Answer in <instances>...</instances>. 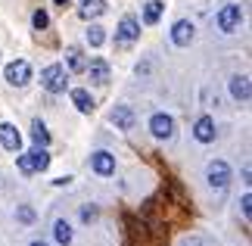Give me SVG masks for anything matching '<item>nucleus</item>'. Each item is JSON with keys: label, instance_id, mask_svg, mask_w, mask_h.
Returning a JSON list of instances; mask_svg holds the SVG:
<instances>
[{"label": "nucleus", "instance_id": "1", "mask_svg": "<svg viewBox=\"0 0 252 246\" xmlns=\"http://www.w3.org/2000/svg\"><path fill=\"white\" fill-rule=\"evenodd\" d=\"M41 81H44V87H47L50 94H63L65 84H69V78H65V66H60V63L47 66L44 75H41Z\"/></svg>", "mask_w": 252, "mask_h": 246}, {"label": "nucleus", "instance_id": "2", "mask_svg": "<svg viewBox=\"0 0 252 246\" xmlns=\"http://www.w3.org/2000/svg\"><path fill=\"white\" fill-rule=\"evenodd\" d=\"M206 175H209V184L215 187V190H224V187L230 184V165L224 159H212Z\"/></svg>", "mask_w": 252, "mask_h": 246}, {"label": "nucleus", "instance_id": "3", "mask_svg": "<svg viewBox=\"0 0 252 246\" xmlns=\"http://www.w3.org/2000/svg\"><path fill=\"white\" fill-rule=\"evenodd\" d=\"M240 22H243V9H240L237 3H227V6H221V13H218V28L221 32H237Z\"/></svg>", "mask_w": 252, "mask_h": 246}, {"label": "nucleus", "instance_id": "4", "mask_svg": "<svg viewBox=\"0 0 252 246\" xmlns=\"http://www.w3.org/2000/svg\"><path fill=\"white\" fill-rule=\"evenodd\" d=\"M28 78H32V66H28L25 60H16V63L6 66V81L13 87H25Z\"/></svg>", "mask_w": 252, "mask_h": 246}, {"label": "nucleus", "instance_id": "5", "mask_svg": "<svg viewBox=\"0 0 252 246\" xmlns=\"http://www.w3.org/2000/svg\"><path fill=\"white\" fill-rule=\"evenodd\" d=\"M150 131H153V137L165 141V137L174 134V119H171V115H165V112H156V115L150 119Z\"/></svg>", "mask_w": 252, "mask_h": 246}, {"label": "nucleus", "instance_id": "6", "mask_svg": "<svg viewBox=\"0 0 252 246\" xmlns=\"http://www.w3.org/2000/svg\"><path fill=\"white\" fill-rule=\"evenodd\" d=\"M115 37L125 44H131V41H137L140 37V22L134 16H122V22H119V32H115Z\"/></svg>", "mask_w": 252, "mask_h": 246}, {"label": "nucleus", "instance_id": "7", "mask_svg": "<svg viewBox=\"0 0 252 246\" xmlns=\"http://www.w3.org/2000/svg\"><path fill=\"white\" fill-rule=\"evenodd\" d=\"M0 143H3V150L19 153V150H22V134H19L9 122H3V125H0Z\"/></svg>", "mask_w": 252, "mask_h": 246}, {"label": "nucleus", "instance_id": "8", "mask_svg": "<svg viewBox=\"0 0 252 246\" xmlns=\"http://www.w3.org/2000/svg\"><path fill=\"white\" fill-rule=\"evenodd\" d=\"M193 137H196L199 143H212V141H215V122H212L209 115L196 119V125H193Z\"/></svg>", "mask_w": 252, "mask_h": 246}, {"label": "nucleus", "instance_id": "9", "mask_svg": "<svg viewBox=\"0 0 252 246\" xmlns=\"http://www.w3.org/2000/svg\"><path fill=\"white\" fill-rule=\"evenodd\" d=\"M171 41L178 44V47H187L193 41V22H187V19H178L171 28Z\"/></svg>", "mask_w": 252, "mask_h": 246}, {"label": "nucleus", "instance_id": "10", "mask_svg": "<svg viewBox=\"0 0 252 246\" xmlns=\"http://www.w3.org/2000/svg\"><path fill=\"white\" fill-rule=\"evenodd\" d=\"M91 165H94V172H96V175H103V178H109V175L115 172V159H112V153H106V150L94 153Z\"/></svg>", "mask_w": 252, "mask_h": 246}, {"label": "nucleus", "instance_id": "11", "mask_svg": "<svg viewBox=\"0 0 252 246\" xmlns=\"http://www.w3.org/2000/svg\"><path fill=\"white\" fill-rule=\"evenodd\" d=\"M249 94H252V87H249V75H234L230 78V97L240 103H246L249 100Z\"/></svg>", "mask_w": 252, "mask_h": 246}, {"label": "nucleus", "instance_id": "12", "mask_svg": "<svg viewBox=\"0 0 252 246\" xmlns=\"http://www.w3.org/2000/svg\"><path fill=\"white\" fill-rule=\"evenodd\" d=\"M84 72H91L94 84H106V81H109V66H106L103 60H91L84 66Z\"/></svg>", "mask_w": 252, "mask_h": 246}, {"label": "nucleus", "instance_id": "13", "mask_svg": "<svg viewBox=\"0 0 252 246\" xmlns=\"http://www.w3.org/2000/svg\"><path fill=\"white\" fill-rule=\"evenodd\" d=\"M112 125L122 128V131H128V128L134 125V112L128 109V106H115L112 109Z\"/></svg>", "mask_w": 252, "mask_h": 246}, {"label": "nucleus", "instance_id": "14", "mask_svg": "<svg viewBox=\"0 0 252 246\" xmlns=\"http://www.w3.org/2000/svg\"><path fill=\"white\" fill-rule=\"evenodd\" d=\"M65 63H69V72H84V66H87L84 53L78 47H69V50H65Z\"/></svg>", "mask_w": 252, "mask_h": 246}, {"label": "nucleus", "instance_id": "15", "mask_svg": "<svg viewBox=\"0 0 252 246\" xmlns=\"http://www.w3.org/2000/svg\"><path fill=\"white\" fill-rule=\"evenodd\" d=\"M162 9H165V3H159V0H150V3L143 6V22H147V25H156L159 16H162Z\"/></svg>", "mask_w": 252, "mask_h": 246}, {"label": "nucleus", "instance_id": "16", "mask_svg": "<svg viewBox=\"0 0 252 246\" xmlns=\"http://www.w3.org/2000/svg\"><path fill=\"white\" fill-rule=\"evenodd\" d=\"M103 9H106L103 0H81V9H78V13H81V19H94V16H100Z\"/></svg>", "mask_w": 252, "mask_h": 246}, {"label": "nucleus", "instance_id": "17", "mask_svg": "<svg viewBox=\"0 0 252 246\" xmlns=\"http://www.w3.org/2000/svg\"><path fill=\"white\" fill-rule=\"evenodd\" d=\"M28 162H32V172H44L47 165H50V156H47L44 150H32L28 153Z\"/></svg>", "mask_w": 252, "mask_h": 246}, {"label": "nucleus", "instance_id": "18", "mask_svg": "<svg viewBox=\"0 0 252 246\" xmlns=\"http://www.w3.org/2000/svg\"><path fill=\"white\" fill-rule=\"evenodd\" d=\"M72 103L78 106L81 112H91V109H94V100H91V94H87V91H81V87H78V91H72Z\"/></svg>", "mask_w": 252, "mask_h": 246}, {"label": "nucleus", "instance_id": "19", "mask_svg": "<svg viewBox=\"0 0 252 246\" xmlns=\"http://www.w3.org/2000/svg\"><path fill=\"white\" fill-rule=\"evenodd\" d=\"M32 137H34L37 146H47V143H50V131H47L44 122H34V125H32Z\"/></svg>", "mask_w": 252, "mask_h": 246}, {"label": "nucleus", "instance_id": "20", "mask_svg": "<svg viewBox=\"0 0 252 246\" xmlns=\"http://www.w3.org/2000/svg\"><path fill=\"white\" fill-rule=\"evenodd\" d=\"M56 240H60L63 246L72 243V228H69V221H56Z\"/></svg>", "mask_w": 252, "mask_h": 246}, {"label": "nucleus", "instance_id": "21", "mask_svg": "<svg viewBox=\"0 0 252 246\" xmlns=\"http://www.w3.org/2000/svg\"><path fill=\"white\" fill-rule=\"evenodd\" d=\"M103 41H106L103 28H96V25H94V28H87V44H91V47H100Z\"/></svg>", "mask_w": 252, "mask_h": 246}, {"label": "nucleus", "instance_id": "22", "mask_svg": "<svg viewBox=\"0 0 252 246\" xmlns=\"http://www.w3.org/2000/svg\"><path fill=\"white\" fill-rule=\"evenodd\" d=\"M47 25H50V16H47L44 9H37L34 13V28H47Z\"/></svg>", "mask_w": 252, "mask_h": 246}, {"label": "nucleus", "instance_id": "23", "mask_svg": "<svg viewBox=\"0 0 252 246\" xmlns=\"http://www.w3.org/2000/svg\"><path fill=\"white\" fill-rule=\"evenodd\" d=\"M16 165H19V172H22V175H32V162H28V153H22V156H19V159H16Z\"/></svg>", "mask_w": 252, "mask_h": 246}, {"label": "nucleus", "instance_id": "24", "mask_svg": "<svg viewBox=\"0 0 252 246\" xmlns=\"http://www.w3.org/2000/svg\"><path fill=\"white\" fill-rule=\"evenodd\" d=\"M240 203H243V215L249 218V215H252V196L246 193V196H243V200H240Z\"/></svg>", "mask_w": 252, "mask_h": 246}, {"label": "nucleus", "instance_id": "25", "mask_svg": "<svg viewBox=\"0 0 252 246\" xmlns=\"http://www.w3.org/2000/svg\"><path fill=\"white\" fill-rule=\"evenodd\" d=\"M19 218H22V221H32V218H34V212L28 209V206H22V209H19Z\"/></svg>", "mask_w": 252, "mask_h": 246}, {"label": "nucleus", "instance_id": "26", "mask_svg": "<svg viewBox=\"0 0 252 246\" xmlns=\"http://www.w3.org/2000/svg\"><path fill=\"white\" fill-rule=\"evenodd\" d=\"M184 246H202V240L199 237H190V240H184Z\"/></svg>", "mask_w": 252, "mask_h": 246}, {"label": "nucleus", "instance_id": "27", "mask_svg": "<svg viewBox=\"0 0 252 246\" xmlns=\"http://www.w3.org/2000/svg\"><path fill=\"white\" fill-rule=\"evenodd\" d=\"M53 3H60V6H69V3H72V0H53Z\"/></svg>", "mask_w": 252, "mask_h": 246}, {"label": "nucleus", "instance_id": "28", "mask_svg": "<svg viewBox=\"0 0 252 246\" xmlns=\"http://www.w3.org/2000/svg\"><path fill=\"white\" fill-rule=\"evenodd\" d=\"M32 246H47V243H44V240H34V243H32Z\"/></svg>", "mask_w": 252, "mask_h": 246}]
</instances>
